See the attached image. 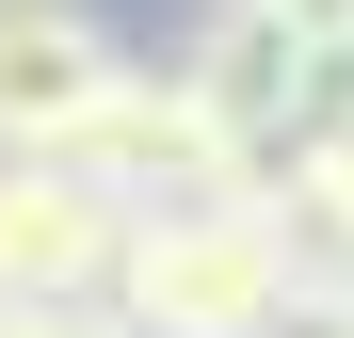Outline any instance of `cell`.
<instances>
[{
	"label": "cell",
	"instance_id": "cell-1",
	"mask_svg": "<svg viewBox=\"0 0 354 338\" xmlns=\"http://www.w3.org/2000/svg\"><path fill=\"white\" fill-rule=\"evenodd\" d=\"M306 290V242H290L274 178L209 194V209H129V258H113V322L129 338H274Z\"/></svg>",
	"mask_w": 354,
	"mask_h": 338
},
{
	"label": "cell",
	"instance_id": "cell-2",
	"mask_svg": "<svg viewBox=\"0 0 354 338\" xmlns=\"http://www.w3.org/2000/svg\"><path fill=\"white\" fill-rule=\"evenodd\" d=\"M81 178H97L113 209H209V194H258L274 161H258L242 129H225V113H209L194 81H177V65H161V81L129 65V81H113V113L81 129Z\"/></svg>",
	"mask_w": 354,
	"mask_h": 338
},
{
	"label": "cell",
	"instance_id": "cell-3",
	"mask_svg": "<svg viewBox=\"0 0 354 338\" xmlns=\"http://www.w3.org/2000/svg\"><path fill=\"white\" fill-rule=\"evenodd\" d=\"M113 81H129V48L81 0H0V161H81Z\"/></svg>",
	"mask_w": 354,
	"mask_h": 338
},
{
	"label": "cell",
	"instance_id": "cell-4",
	"mask_svg": "<svg viewBox=\"0 0 354 338\" xmlns=\"http://www.w3.org/2000/svg\"><path fill=\"white\" fill-rule=\"evenodd\" d=\"M129 209L81 161H0V306H113Z\"/></svg>",
	"mask_w": 354,
	"mask_h": 338
},
{
	"label": "cell",
	"instance_id": "cell-5",
	"mask_svg": "<svg viewBox=\"0 0 354 338\" xmlns=\"http://www.w3.org/2000/svg\"><path fill=\"white\" fill-rule=\"evenodd\" d=\"M177 81H194V97H209V113H225V129H242L258 161H290V145L322 129V113H354V65H322V48H290L274 17H242V0L209 17V48H194Z\"/></svg>",
	"mask_w": 354,
	"mask_h": 338
},
{
	"label": "cell",
	"instance_id": "cell-6",
	"mask_svg": "<svg viewBox=\"0 0 354 338\" xmlns=\"http://www.w3.org/2000/svg\"><path fill=\"white\" fill-rule=\"evenodd\" d=\"M242 17H274L290 48H322V65H354V0H242Z\"/></svg>",
	"mask_w": 354,
	"mask_h": 338
},
{
	"label": "cell",
	"instance_id": "cell-7",
	"mask_svg": "<svg viewBox=\"0 0 354 338\" xmlns=\"http://www.w3.org/2000/svg\"><path fill=\"white\" fill-rule=\"evenodd\" d=\"M0 338H129L113 306H0Z\"/></svg>",
	"mask_w": 354,
	"mask_h": 338
}]
</instances>
